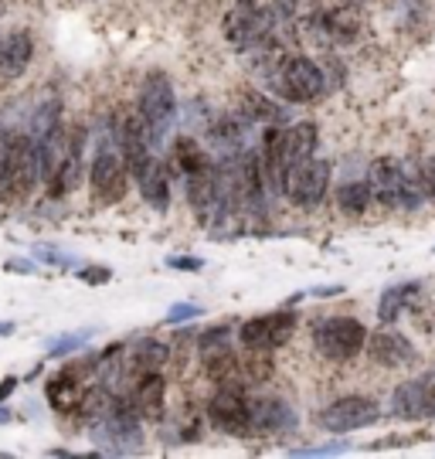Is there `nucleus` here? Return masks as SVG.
Segmentation results:
<instances>
[{
  "label": "nucleus",
  "mask_w": 435,
  "mask_h": 459,
  "mask_svg": "<svg viewBox=\"0 0 435 459\" xmlns=\"http://www.w3.org/2000/svg\"><path fill=\"white\" fill-rule=\"evenodd\" d=\"M290 0H235L228 7L222 31L231 48L256 55L258 62L286 55L283 51V28L290 24Z\"/></svg>",
  "instance_id": "obj_1"
},
{
  "label": "nucleus",
  "mask_w": 435,
  "mask_h": 459,
  "mask_svg": "<svg viewBox=\"0 0 435 459\" xmlns=\"http://www.w3.org/2000/svg\"><path fill=\"white\" fill-rule=\"evenodd\" d=\"M368 187L371 201H381L385 208H419L429 195L422 167H405L395 157H378L368 167Z\"/></svg>",
  "instance_id": "obj_2"
},
{
  "label": "nucleus",
  "mask_w": 435,
  "mask_h": 459,
  "mask_svg": "<svg viewBox=\"0 0 435 459\" xmlns=\"http://www.w3.org/2000/svg\"><path fill=\"white\" fill-rule=\"evenodd\" d=\"M265 79H269L275 96L292 102V106H309V102L323 99V92H326L323 68L313 58H307V55H283L265 72Z\"/></svg>",
  "instance_id": "obj_3"
},
{
  "label": "nucleus",
  "mask_w": 435,
  "mask_h": 459,
  "mask_svg": "<svg viewBox=\"0 0 435 459\" xmlns=\"http://www.w3.org/2000/svg\"><path fill=\"white\" fill-rule=\"evenodd\" d=\"M41 184V160H38V140L31 133H17L14 150H11V160L0 174V197L4 204L21 208L28 204L34 195V187Z\"/></svg>",
  "instance_id": "obj_4"
},
{
  "label": "nucleus",
  "mask_w": 435,
  "mask_h": 459,
  "mask_svg": "<svg viewBox=\"0 0 435 459\" xmlns=\"http://www.w3.org/2000/svg\"><path fill=\"white\" fill-rule=\"evenodd\" d=\"M140 123L146 130V140L150 147H161L167 140V133L178 119V99H174V85L163 72H150L144 79V89H140Z\"/></svg>",
  "instance_id": "obj_5"
},
{
  "label": "nucleus",
  "mask_w": 435,
  "mask_h": 459,
  "mask_svg": "<svg viewBox=\"0 0 435 459\" xmlns=\"http://www.w3.org/2000/svg\"><path fill=\"white\" fill-rule=\"evenodd\" d=\"M326 187H330V164L320 160L317 153L307 157V160L290 164L286 174H283V195L303 212L320 208V201L326 197Z\"/></svg>",
  "instance_id": "obj_6"
},
{
  "label": "nucleus",
  "mask_w": 435,
  "mask_h": 459,
  "mask_svg": "<svg viewBox=\"0 0 435 459\" xmlns=\"http://www.w3.org/2000/svg\"><path fill=\"white\" fill-rule=\"evenodd\" d=\"M368 330L354 316H326L313 327V347L326 361H351L364 351Z\"/></svg>",
  "instance_id": "obj_7"
},
{
  "label": "nucleus",
  "mask_w": 435,
  "mask_h": 459,
  "mask_svg": "<svg viewBox=\"0 0 435 459\" xmlns=\"http://www.w3.org/2000/svg\"><path fill=\"white\" fill-rule=\"evenodd\" d=\"M208 422L225 436H252V398L245 385H218L208 398Z\"/></svg>",
  "instance_id": "obj_8"
},
{
  "label": "nucleus",
  "mask_w": 435,
  "mask_h": 459,
  "mask_svg": "<svg viewBox=\"0 0 435 459\" xmlns=\"http://www.w3.org/2000/svg\"><path fill=\"white\" fill-rule=\"evenodd\" d=\"M99 358H85L79 364H68L45 385V398L55 411H79L89 388L96 385Z\"/></svg>",
  "instance_id": "obj_9"
},
{
  "label": "nucleus",
  "mask_w": 435,
  "mask_h": 459,
  "mask_svg": "<svg viewBox=\"0 0 435 459\" xmlns=\"http://www.w3.org/2000/svg\"><path fill=\"white\" fill-rule=\"evenodd\" d=\"M89 184H92V201L96 204H116L126 197L129 187V167L123 160V153L113 147V140H106L99 147L92 170H89Z\"/></svg>",
  "instance_id": "obj_10"
},
{
  "label": "nucleus",
  "mask_w": 435,
  "mask_h": 459,
  "mask_svg": "<svg viewBox=\"0 0 435 459\" xmlns=\"http://www.w3.org/2000/svg\"><path fill=\"white\" fill-rule=\"evenodd\" d=\"M381 419V409L374 398H364V394H344L337 402H330L326 409L320 411V422L326 432L334 436H344V432H357V429H368Z\"/></svg>",
  "instance_id": "obj_11"
},
{
  "label": "nucleus",
  "mask_w": 435,
  "mask_h": 459,
  "mask_svg": "<svg viewBox=\"0 0 435 459\" xmlns=\"http://www.w3.org/2000/svg\"><path fill=\"white\" fill-rule=\"evenodd\" d=\"M296 330V313L292 310H273L262 313V316H252L248 324H242L239 330V341H242L245 351H275L283 347L292 337Z\"/></svg>",
  "instance_id": "obj_12"
},
{
  "label": "nucleus",
  "mask_w": 435,
  "mask_h": 459,
  "mask_svg": "<svg viewBox=\"0 0 435 459\" xmlns=\"http://www.w3.org/2000/svg\"><path fill=\"white\" fill-rule=\"evenodd\" d=\"M391 415L405 419V422L435 419V368L395 388V394H391Z\"/></svg>",
  "instance_id": "obj_13"
},
{
  "label": "nucleus",
  "mask_w": 435,
  "mask_h": 459,
  "mask_svg": "<svg viewBox=\"0 0 435 459\" xmlns=\"http://www.w3.org/2000/svg\"><path fill=\"white\" fill-rule=\"evenodd\" d=\"M170 358L167 344H161L157 337H140L136 344L123 354V364H119V375H109L102 385H109V392L116 394V381H126V388L136 381L140 375H150V371H161Z\"/></svg>",
  "instance_id": "obj_14"
},
{
  "label": "nucleus",
  "mask_w": 435,
  "mask_h": 459,
  "mask_svg": "<svg viewBox=\"0 0 435 459\" xmlns=\"http://www.w3.org/2000/svg\"><path fill=\"white\" fill-rule=\"evenodd\" d=\"M129 409L136 411L140 419H150V422H161L163 409H167V381L161 377V371H150V375H140L126 392Z\"/></svg>",
  "instance_id": "obj_15"
},
{
  "label": "nucleus",
  "mask_w": 435,
  "mask_h": 459,
  "mask_svg": "<svg viewBox=\"0 0 435 459\" xmlns=\"http://www.w3.org/2000/svg\"><path fill=\"white\" fill-rule=\"evenodd\" d=\"M364 347L381 368H402V364L415 361V344L398 330H378L364 341Z\"/></svg>",
  "instance_id": "obj_16"
},
{
  "label": "nucleus",
  "mask_w": 435,
  "mask_h": 459,
  "mask_svg": "<svg viewBox=\"0 0 435 459\" xmlns=\"http://www.w3.org/2000/svg\"><path fill=\"white\" fill-rule=\"evenodd\" d=\"M34 58V38L28 31H11L0 38V79H21Z\"/></svg>",
  "instance_id": "obj_17"
},
{
  "label": "nucleus",
  "mask_w": 435,
  "mask_h": 459,
  "mask_svg": "<svg viewBox=\"0 0 435 459\" xmlns=\"http://www.w3.org/2000/svg\"><path fill=\"white\" fill-rule=\"evenodd\" d=\"M317 31L330 41V45H351L361 31V17L351 4H337L330 11H317Z\"/></svg>",
  "instance_id": "obj_18"
},
{
  "label": "nucleus",
  "mask_w": 435,
  "mask_h": 459,
  "mask_svg": "<svg viewBox=\"0 0 435 459\" xmlns=\"http://www.w3.org/2000/svg\"><path fill=\"white\" fill-rule=\"evenodd\" d=\"M296 411L283 398H252V432H292Z\"/></svg>",
  "instance_id": "obj_19"
},
{
  "label": "nucleus",
  "mask_w": 435,
  "mask_h": 459,
  "mask_svg": "<svg viewBox=\"0 0 435 459\" xmlns=\"http://www.w3.org/2000/svg\"><path fill=\"white\" fill-rule=\"evenodd\" d=\"M136 184H140V195H144L150 208H157V212L170 208V174H167V167L157 157L146 160V167L136 174Z\"/></svg>",
  "instance_id": "obj_20"
},
{
  "label": "nucleus",
  "mask_w": 435,
  "mask_h": 459,
  "mask_svg": "<svg viewBox=\"0 0 435 459\" xmlns=\"http://www.w3.org/2000/svg\"><path fill=\"white\" fill-rule=\"evenodd\" d=\"M422 293V282L419 279H408V282H395V286H387L385 293H381V303H378V320L391 327V324H398L402 320V313L408 310V303Z\"/></svg>",
  "instance_id": "obj_21"
},
{
  "label": "nucleus",
  "mask_w": 435,
  "mask_h": 459,
  "mask_svg": "<svg viewBox=\"0 0 435 459\" xmlns=\"http://www.w3.org/2000/svg\"><path fill=\"white\" fill-rule=\"evenodd\" d=\"M317 143H320V130L317 123H292L286 126V140H283V153H286V167L296 164V160H307L317 153Z\"/></svg>",
  "instance_id": "obj_22"
},
{
  "label": "nucleus",
  "mask_w": 435,
  "mask_h": 459,
  "mask_svg": "<svg viewBox=\"0 0 435 459\" xmlns=\"http://www.w3.org/2000/svg\"><path fill=\"white\" fill-rule=\"evenodd\" d=\"M211 157L204 153V147L191 140V136H178V143L170 147V157H167V174H178V178H187L191 170L204 167Z\"/></svg>",
  "instance_id": "obj_23"
},
{
  "label": "nucleus",
  "mask_w": 435,
  "mask_h": 459,
  "mask_svg": "<svg viewBox=\"0 0 435 459\" xmlns=\"http://www.w3.org/2000/svg\"><path fill=\"white\" fill-rule=\"evenodd\" d=\"M368 204H371V187L368 181H347L340 184L337 191V208L347 218H361V214L368 212Z\"/></svg>",
  "instance_id": "obj_24"
},
{
  "label": "nucleus",
  "mask_w": 435,
  "mask_h": 459,
  "mask_svg": "<svg viewBox=\"0 0 435 459\" xmlns=\"http://www.w3.org/2000/svg\"><path fill=\"white\" fill-rule=\"evenodd\" d=\"M245 113H248V119H262V123H279L283 116H279V106H273L265 96H245Z\"/></svg>",
  "instance_id": "obj_25"
},
{
  "label": "nucleus",
  "mask_w": 435,
  "mask_h": 459,
  "mask_svg": "<svg viewBox=\"0 0 435 459\" xmlns=\"http://www.w3.org/2000/svg\"><path fill=\"white\" fill-rule=\"evenodd\" d=\"M89 337H92V330H79V333H65L62 341H55L48 351V358H65V354H75L79 347L89 344Z\"/></svg>",
  "instance_id": "obj_26"
},
{
  "label": "nucleus",
  "mask_w": 435,
  "mask_h": 459,
  "mask_svg": "<svg viewBox=\"0 0 435 459\" xmlns=\"http://www.w3.org/2000/svg\"><path fill=\"white\" fill-rule=\"evenodd\" d=\"M194 316H201V307H194V303H174L167 310V324H184V320H194Z\"/></svg>",
  "instance_id": "obj_27"
},
{
  "label": "nucleus",
  "mask_w": 435,
  "mask_h": 459,
  "mask_svg": "<svg viewBox=\"0 0 435 459\" xmlns=\"http://www.w3.org/2000/svg\"><path fill=\"white\" fill-rule=\"evenodd\" d=\"M347 446L344 443H330V446H307V449H296V456H330V453H344Z\"/></svg>",
  "instance_id": "obj_28"
},
{
  "label": "nucleus",
  "mask_w": 435,
  "mask_h": 459,
  "mask_svg": "<svg viewBox=\"0 0 435 459\" xmlns=\"http://www.w3.org/2000/svg\"><path fill=\"white\" fill-rule=\"evenodd\" d=\"M109 269L106 265H89V269H82V282H109Z\"/></svg>",
  "instance_id": "obj_29"
},
{
  "label": "nucleus",
  "mask_w": 435,
  "mask_h": 459,
  "mask_svg": "<svg viewBox=\"0 0 435 459\" xmlns=\"http://www.w3.org/2000/svg\"><path fill=\"white\" fill-rule=\"evenodd\" d=\"M34 259H41V263H51V265H72V255H58V252H51L48 246L38 248V252H34Z\"/></svg>",
  "instance_id": "obj_30"
},
{
  "label": "nucleus",
  "mask_w": 435,
  "mask_h": 459,
  "mask_svg": "<svg viewBox=\"0 0 435 459\" xmlns=\"http://www.w3.org/2000/svg\"><path fill=\"white\" fill-rule=\"evenodd\" d=\"M167 265H174V269H187V273H197V269H204L201 259H187V255H170Z\"/></svg>",
  "instance_id": "obj_31"
},
{
  "label": "nucleus",
  "mask_w": 435,
  "mask_h": 459,
  "mask_svg": "<svg viewBox=\"0 0 435 459\" xmlns=\"http://www.w3.org/2000/svg\"><path fill=\"white\" fill-rule=\"evenodd\" d=\"M14 388H17V377H4V381H0V402L14 392Z\"/></svg>",
  "instance_id": "obj_32"
},
{
  "label": "nucleus",
  "mask_w": 435,
  "mask_h": 459,
  "mask_svg": "<svg viewBox=\"0 0 435 459\" xmlns=\"http://www.w3.org/2000/svg\"><path fill=\"white\" fill-rule=\"evenodd\" d=\"M4 422H11V415H7V409H0V426H4Z\"/></svg>",
  "instance_id": "obj_33"
},
{
  "label": "nucleus",
  "mask_w": 435,
  "mask_h": 459,
  "mask_svg": "<svg viewBox=\"0 0 435 459\" xmlns=\"http://www.w3.org/2000/svg\"><path fill=\"white\" fill-rule=\"evenodd\" d=\"M14 330V324H0V333H11Z\"/></svg>",
  "instance_id": "obj_34"
},
{
  "label": "nucleus",
  "mask_w": 435,
  "mask_h": 459,
  "mask_svg": "<svg viewBox=\"0 0 435 459\" xmlns=\"http://www.w3.org/2000/svg\"><path fill=\"white\" fill-rule=\"evenodd\" d=\"M340 4H351V7H357V4H364V0H340Z\"/></svg>",
  "instance_id": "obj_35"
},
{
  "label": "nucleus",
  "mask_w": 435,
  "mask_h": 459,
  "mask_svg": "<svg viewBox=\"0 0 435 459\" xmlns=\"http://www.w3.org/2000/svg\"><path fill=\"white\" fill-rule=\"evenodd\" d=\"M432 252H435V248H432Z\"/></svg>",
  "instance_id": "obj_36"
}]
</instances>
